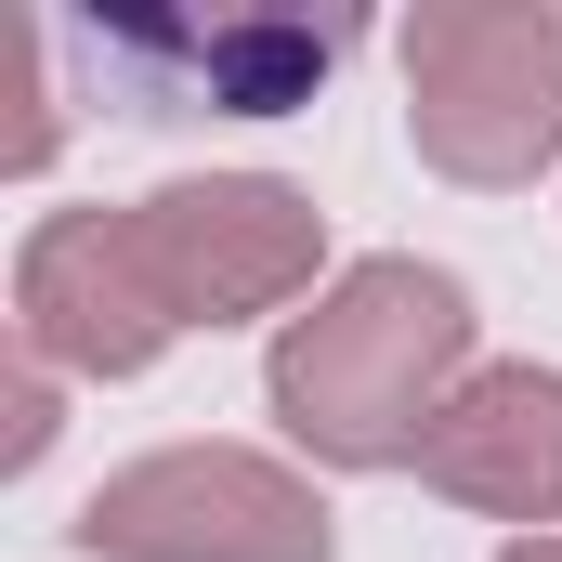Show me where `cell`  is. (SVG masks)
I'll return each instance as SVG.
<instances>
[{
  "instance_id": "1",
  "label": "cell",
  "mask_w": 562,
  "mask_h": 562,
  "mask_svg": "<svg viewBox=\"0 0 562 562\" xmlns=\"http://www.w3.org/2000/svg\"><path fill=\"white\" fill-rule=\"evenodd\" d=\"M471 340H484V314H471V288L445 276V262H419V249L340 262L327 301H301L276 327V353H262L276 431L314 471H419L431 419L484 367Z\"/></svg>"
},
{
  "instance_id": "2",
  "label": "cell",
  "mask_w": 562,
  "mask_h": 562,
  "mask_svg": "<svg viewBox=\"0 0 562 562\" xmlns=\"http://www.w3.org/2000/svg\"><path fill=\"white\" fill-rule=\"evenodd\" d=\"M406 132L445 183L510 196L562 157V13L550 0H419L393 26Z\"/></svg>"
},
{
  "instance_id": "3",
  "label": "cell",
  "mask_w": 562,
  "mask_h": 562,
  "mask_svg": "<svg viewBox=\"0 0 562 562\" xmlns=\"http://www.w3.org/2000/svg\"><path fill=\"white\" fill-rule=\"evenodd\" d=\"M132 262L183 340L262 327V314L327 301V210L288 170H183V183L132 196Z\"/></svg>"
},
{
  "instance_id": "4",
  "label": "cell",
  "mask_w": 562,
  "mask_h": 562,
  "mask_svg": "<svg viewBox=\"0 0 562 562\" xmlns=\"http://www.w3.org/2000/svg\"><path fill=\"white\" fill-rule=\"evenodd\" d=\"M79 562H340L314 471H288L262 445H157L132 471H105L66 524Z\"/></svg>"
},
{
  "instance_id": "5",
  "label": "cell",
  "mask_w": 562,
  "mask_h": 562,
  "mask_svg": "<svg viewBox=\"0 0 562 562\" xmlns=\"http://www.w3.org/2000/svg\"><path fill=\"white\" fill-rule=\"evenodd\" d=\"M13 340L66 380H144L183 327L132 262V210H40L13 249Z\"/></svg>"
},
{
  "instance_id": "6",
  "label": "cell",
  "mask_w": 562,
  "mask_h": 562,
  "mask_svg": "<svg viewBox=\"0 0 562 562\" xmlns=\"http://www.w3.org/2000/svg\"><path fill=\"white\" fill-rule=\"evenodd\" d=\"M419 484L510 537H562V367H524V353L471 367L419 445Z\"/></svg>"
},
{
  "instance_id": "7",
  "label": "cell",
  "mask_w": 562,
  "mask_h": 562,
  "mask_svg": "<svg viewBox=\"0 0 562 562\" xmlns=\"http://www.w3.org/2000/svg\"><path fill=\"white\" fill-rule=\"evenodd\" d=\"M119 66H144V92H157V119H288L314 79H327V53H340V26H119L105 40Z\"/></svg>"
},
{
  "instance_id": "8",
  "label": "cell",
  "mask_w": 562,
  "mask_h": 562,
  "mask_svg": "<svg viewBox=\"0 0 562 562\" xmlns=\"http://www.w3.org/2000/svg\"><path fill=\"white\" fill-rule=\"evenodd\" d=\"M53 406H66V367H40V353L13 340V380H0V419H13L0 431V471H40V458H53V431H66Z\"/></svg>"
},
{
  "instance_id": "9",
  "label": "cell",
  "mask_w": 562,
  "mask_h": 562,
  "mask_svg": "<svg viewBox=\"0 0 562 562\" xmlns=\"http://www.w3.org/2000/svg\"><path fill=\"white\" fill-rule=\"evenodd\" d=\"M13 53H26V92H40V26H26ZM40 157H53V105H26V119H13V170H40Z\"/></svg>"
},
{
  "instance_id": "10",
  "label": "cell",
  "mask_w": 562,
  "mask_h": 562,
  "mask_svg": "<svg viewBox=\"0 0 562 562\" xmlns=\"http://www.w3.org/2000/svg\"><path fill=\"white\" fill-rule=\"evenodd\" d=\"M497 562H562V537H510V550H497Z\"/></svg>"
}]
</instances>
